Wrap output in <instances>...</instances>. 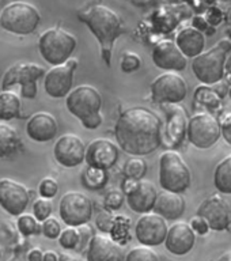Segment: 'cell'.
<instances>
[{
    "mask_svg": "<svg viewBox=\"0 0 231 261\" xmlns=\"http://www.w3.org/2000/svg\"><path fill=\"white\" fill-rule=\"evenodd\" d=\"M157 197H158V192L155 189L154 184L147 179H140L136 189L126 195V203L132 211L144 215L148 214L151 210H154Z\"/></svg>",
    "mask_w": 231,
    "mask_h": 261,
    "instance_id": "obj_23",
    "label": "cell"
},
{
    "mask_svg": "<svg viewBox=\"0 0 231 261\" xmlns=\"http://www.w3.org/2000/svg\"><path fill=\"white\" fill-rule=\"evenodd\" d=\"M18 226L12 223L11 220L2 219L0 222V242L2 248H14V245L18 242Z\"/></svg>",
    "mask_w": 231,
    "mask_h": 261,
    "instance_id": "obj_30",
    "label": "cell"
},
{
    "mask_svg": "<svg viewBox=\"0 0 231 261\" xmlns=\"http://www.w3.org/2000/svg\"><path fill=\"white\" fill-rule=\"evenodd\" d=\"M59 191V185L53 178H44L40 182V187H38V192H40V195L45 199H52L55 197Z\"/></svg>",
    "mask_w": 231,
    "mask_h": 261,
    "instance_id": "obj_39",
    "label": "cell"
},
{
    "mask_svg": "<svg viewBox=\"0 0 231 261\" xmlns=\"http://www.w3.org/2000/svg\"><path fill=\"white\" fill-rule=\"evenodd\" d=\"M222 136V122L210 113H197L189 118L188 142L196 148L207 150L215 146Z\"/></svg>",
    "mask_w": 231,
    "mask_h": 261,
    "instance_id": "obj_9",
    "label": "cell"
},
{
    "mask_svg": "<svg viewBox=\"0 0 231 261\" xmlns=\"http://www.w3.org/2000/svg\"><path fill=\"white\" fill-rule=\"evenodd\" d=\"M85 143L79 136L73 134H65L55 144L53 154L57 163L64 167H76L86 161Z\"/></svg>",
    "mask_w": 231,
    "mask_h": 261,
    "instance_id": "obj_15",
    "label": "cell"
},
{
    "mask_svg": "<svg viewBox=\"0 0 231 261\" xmlns=\"http://www.w3.org/2000/svg\"><path fill=\"white\" fill-rule=\"evenodd\" d=\"M125 261H159V257L150 246L142 245L130 250L125 257Z\"/></svg>",
    "mask_w": 231,
    "mask_h": 261,
    "instance_id": "obj_33",
    "label": "cell"
},
{
    "mask_svg": "<svg viewBox=\"0 0 231 261\" xmlns=\"http://www.w3.org/2000/svg\"><path fill=\"white\" fill-rule=\"evenodd\" d=\"M169 227L166 219L158 214H144L138 220L135 236L144 246H158L166 241Z\"/></svg>",
    "mask_w": 231,
    "mask_h": 261,
    "instance_id": "obj_14",
    "label": "cell"
},
{
    "mask_svg": "<svg viewBox=\"0 0 231 261\" xmlns=\"http://www.w3.org/2000/svg\"><path fill=\"white\" fill-rule=\"evenodd\" d=\"M30 200V192L14 179H0V204L12 216H20Z\"/></svg>",
    "mask_w": 231,
    "mask_h": 261,
    "instance_id": "obj_16",
    "label": "cell"
},
{
    "mask_svg": "<svg viewBox=\"0 0 231 261\" xmlns=\"http://www.w3.org/2000/svg\"><path fill=\"white\" fill-rule=\"evenodd\" d=\"M41 22L40 11L26 2H14L3 8L0 26L16 36H29L37 30Z\"/></svg>",
    "mask_w": 231,
    "mask_h": 261,
    "instance_id": "obj_6",
    "label": "cell"
},
{
    "mask_svg": "<svg viewBox=\"0 0 231 261\" xmlns=\"http://www.w3.org/2000/svg\"><path fill=\"white\" fill-rule=\"evenodd\" d=\"M214 184L220 193L231 195V155L218 163L214 173Z\"/></svg>",
    "mask_w": 231,
    "mask_h": 261,
    "instance_id": "obj_28",
    "label": "cell"
},
{
    "mask_svg": "<svg viewBox=\"0 0 231 261\" xmlns=\"http://www.w3.org/2000/svg\"><path fill=\"white\" fill-rule=\"evenodd\" d=\"M61 220L69 227H79L87 224L93 216V203L82 192H67L59 204Z\"/></svg>",
    "mask_w": 231,
    "mask_h": 261,
    "instance_id": "obj_10",
    "label": "cell"
},
{
    "mask_svg": "<svg viewBox=\"0 0 231 261\" xmlns=\"http://www.w3.org/2000/svg\"><path fill=\"white\" fill-rule=\"evenodd\" d=\"M29 261H44V253L40 248L32 249L28 254Z\"/></svg>",
    "mask_w": 231,
    "mask_h": 261,
    "instance_id": "obj_44",
    "label": "cell"
},
{
    "mask_svg": "<svg viewBox=\"0 0 231 261\" xmlns=\"http://www.w3.org/2000/svg\"><path fill=\"white\" fill-rule=\"evenodd\" d=\"M46 72L40 64L34 63H16L6 71L2 81V91H7L12 86H20L22 98L33 99L37 95V81Z\"/></svg>",
    "mask_w": 231,
    "mask_h": 261,
    "instance_id": "obj_8",
    "label": "cell"
},
{
    "mask_svg": "<svg viewBox=\"0 0 231 261\" xmlns=\"http://www.w3.org/2000/svg\"><path fill=\"white\" fill-rule=\"evenodd\" d=\"M228 98H230V101H231V86H230V89H228Z\"/></svg>",
    "mask_w": 231,
    "mask_h": 261,
    "instance_id": "obj_50",
    "label": "cell"
},
{
    "mask_svg": "<svg viewBox=\"0 0 231 261\" xmlns=\"http://www.w3.org/2000/svg\"><path fill=\"white\" fill-rule=\"evenodd\" d=\"M87 261H124V252L113 238L94 236L87 248Z\"/></svg>",
    "mask_w": 231,
    "mask_h": 261,
    "instance_id": "obj_22",
    "label": "cell"
},
{
    "mask_svg": "<svg viewBox=\"0 0 231 261\" xmlns=\"http://www.w3.org/2000/svg\"><path fill=\"white\" fill-rule=\"evenodd\" d=\"M20 117V99L12 91H2L0 94V118L3 121Z\"/></svg>",
    "mask_w": 231,
    "mask_h": 261,
    "instance_id": "obj_27",
    "label": "cell"
},
{
    "mask_svg": "<svg viewBox=\"0 0 231 261\" xmlns=\"http://www.w3.org/2000/svg\"><path fill=\"white\" fill-rule=\"evenodd\" d=\"M175 44L188 59H195L204 52L206 37L199 29L185 28L175 37Z\"/></svg>",
    "mask_w": 231,
    "mask_h": 261,
    "instance_id": "obj_25",
    "label": "cell"
},
{
    "mask_svg": "<svg viewBox=\"0 0 231 261\" xmlns=\"http://www.w3.org/2000/svg\"><path fill=\"white\" fill-rule=\"evenodd\" d=\"M222 136L231 146V113L222 120Z\"/></svg>",
    "mask_w": 231,
    "mask_h": 261,
    "instance_id": "obj_43",
    "label": "cell"
},
{
    "mask_svg": "<svg viewBox=\"0 0 231 261\" xmlns=\"http://www.w3.org/2000/svg\"><path fill=\"white\" fill-rule=\"evenodd\" d=\"M59 242H60V246L64 249H75L76 250L78 245L81 242V234H79V230L78 228L69 227L65 228L64 231L61 232V236L59 237Z\"/></svg>",
    "mask_w": 231,
    "mask_h": 261,
    "instance_id": "obj_34",
    "label": "cell"
},
{
    "mask_svg": "<svg viewBox=\"0 0 231 261\" xmlns=\"http://www.w3.org/2000/svg\"><path fill=\"white\" fill-rule=\"evenodd\" d=\"M147 173V163L146 161H143L140 156H135L131 158L130 161H126L125 166H124V174L128 178L134 179H142L144 174Z\"/></svg>",
    "mask_w": 231,
    "mask_h": 261,
    "instance_id": "obj_31",
    "label": "cell"
},
{
    "mask_svg": "<svg viewBox=\"0 0 231 261\" xmlns=\"http://www.w3.org/2000/svg\"><path fill=\"white\" fill-rule=\"evenodd\" d=\"M163 109L166 112L167 117L166 129H165L163 139L166 140L169 146H178L185 138V135H188L189 121L187 118V113L177 103H166V105H163Z\"/></svg>",
    "mask_w": 231,
    "mask_h": 261,
    "instance_id": "obj_19",
    "label": "cell"
},
{
    "mask_svg": "<svg viewBox=\"0 0 231 261\" xmlns=\"http://www.w3.org/2000/svg\"><path fill=\"white\" fill-rule=\"evenodd\" d=\"M106 181H108L106 170L97 169V167L87 166L82 174V182L89 189H101L105 187Z\"/></svg>",
    "mask_w": 231,
    "mask_h": 261,
    "instance_id": "obj_29",
    "label": "cell"
},
{
    "mask_svg": "<svg viewBox=\"0 0 231 261\" xmlns=\"http://www.w3.org/2000/svg\"><path fill=\"white\" fill-rule=\"evenodd\" d=\"M231 52V41L220 40L215 46L203 52L192 61V71L201 83L214 86L223 81L226 61Z\"/></svg>",
    "mask_w": 231,
    "mask_h": 261,
    "instance_id": "obj_4",
    "label": "cell"
},
{
    "mask_svg": "<svg viewBox=\"0 0 231 261\" xmlns=\"http://www.w3.org/2000/svg\"><path fill=\"white\" fill-rule=\"evenodd\" d=\"M187 204L181 193L162 191L158 193L154 205V212L166 220H175L183 216Z\"/></svg>",
    "mask_w": 231,
    "mask_h": 261,
    "instance_id": "obj_24",
    "label": "cell"
},
{
    "mask_svg": "<svg viewBox=\"0 0 231 261\" xmlns=\"http://www.w3.org/2000/svg\"><path fill=\"white\" fill-rule=\"evenodd\" d=\"M76 68L78 60L75 59H69L65 64L52 67L44 77L45 93L52 98L68 97L72 91L73 72Z\"/></svg>",
    "mask_w": 231,
    "mask_h": 261,
    "instance_id": "obj_12",
    "label": "cell"
},
{
    "mask_svg": "<svg viewBox=\"0 0 231 261\" xmlns=\"http://www.w3.org/2000/svg\"><path fill=\"white\" fill-rule=\"evenodd\" d=\"M192 175L181 155L166 151L159 158V184L163 191L184 193L191 187Z\"/></svg>",
    "mask_w": 231,
    "mask_h": 261,
    "instance_id": "obj_7",
    "label": "cell"
},
{
    "mask_svg": "<svg viewBox=\"0 0 231 261\" xmlns=\"http://www.w3.org/2000/svg\"><path fill=\"white\" fill-rule=\"evenodd\" d=\"M118 156H120L118 146L108 139H95L87 146L86 151L87 166L97 167L102 170H108L113 167L117 163Z\"/></svg>",
    "mask_w": 231,
    "mask_h": 261,
    "instance_id": "obj_18",
    "label": "cell"
},
{
    "mask_svg": "<svg viewBox=\"0 0 231 261\" xmlns=\"http://www.w3.org/2000/svg\"><path fill=\"white\" fill-rule=\"evenodd\" d=\"M59 261H83L82 258L79 257H75V256H71V254H61Z\"/></svg>",
    "mask_w": 231,
    "mask_h": 261,
    "instance_id": "obj_46",
    "label": "cell"
},
{
    "mask_svg": "<svg viewBox=\"0 0 231 261\" xmlns=\"http://www.w3.org/2000/svg\"><path fill=\"white\" fill-rule=\"evenodd\" d=\"M60 256H57L55 252L44 253V261H59Z\"/></svg>",
    "mask_w": 231,
    "mask_h": 261,
    "instance_id": "obj_45",
    "label": "cell"
},
{
    "mask_svg": "<svg viewBox=\"0 0 231 261\" xmlns=\"http://www.w3.org/2000/svg\"><path fill=\"white\" fill-rule=\"evenodd\" d=\"M114 135L126 154L146 156L162 146V120L147 108H132L118 117Z\"/></svg>",
    "mask_w": 231,
    "mask_h": 261,
    "instance_id": "obj_1",
    "label": "cell"
},
{
    "mask_svg": "<svg viewBox=\"0 0 231 261\" xmlns=\"http://www.w3.org/2000/svg\"><path fill=\"white\" fill-rule=\"evenodd\" d=\"M8 261H29V258H26L23 254H15V256L11 257Z\"/></svg>",
    "mask_w": 231,
    "mask_h": 261,
    "instance_id": "obj_49",
    "label": "cell"
},
{
    "mask_svg": "<svg viewBox=\"0 0 231 261\" xmlns=\"http://www.w3.org/2000/svg\"><path fill=\"white\" fill-rule=\"evenodd\" d=\"M216 261H231V250L223 253V254H222V256H220Z\"/></svg>",
    "mask_w": 231,
    "mask_h": 261,
    "instance_id": "obj_47",
    "label": "cell"
},
{
    "mask_svg": "<svg viewBox=\"0 0 231 261\" xmlns=\"http://www.w3.org/2000/svg\"><path fill=\"white\" fill-rule=\"evenodd\" d=\"M195 230L191 224L185 222H177L169 228L166 241V249L175 256H184L191 252L196 244Z\"/></svg>",
    "mask_w": 231,
    "mask_h": 261,
    "instance_id": "obj_20",
    "label": "cell"
},
{
    "mask_svg": "<svg viewBox=\"0 0 231 261\" xmlns=\"http://www.w3.org/2000/svg\"><path fill=\"white\" fill-rule=\"evenodd\" d=\"M22 147L20 139L15 128L6 122H0V154L2 156L15 154Z\"/></svg>",
    "mask_w": 231,
    "mask_h": 261,
    "instance_id": "obj_26",
    "label": "cell"
},
{
    "mask_svg": "<svg viewBox=\"0 0 231 261\" xmlns=\"http://www.w3.org/2000/svg\"><path fill=\"white\" fill-rule=\"evenodd\" d=\"M42 232L46 238H50V240H55L57 237L61 236V226L59 223V220L55 219V218H48L46 220L42 222Z\"/></svg>",
    "mask_w": 231,
    "mask_h": 261,
    "instance_id": "obj_37",
    "label": "cell"
},
{
    "mask_svg": "<svg viewBox=\"0 0 231 261\" xmlns=\"http://www.w3.org/2000/svg\"><path fill=\"white\" fill-rule=\"evenodd\" d=\"M191 226L192 228L197 232V234H200V236H206V234L211 230V227H210V224H208L207 220L204 219V218H201V216H197V215L191 220Z\"/></svg>",
    "mask_w": 231,
    "mask_h": 261,
    "instance_id": "obj_42",
    "label": "cell"
},
{
    "mask_svg": "<svg viewBox=\"0 0 231 261\" xmlns=\"http://www.w3.org/2000/svg\"><path fill=\"white\" fill-rule=\"evenodd\" d=\"M78 230H79V234H81V242L78 245L76 250L78 252H83L86 248H89L90 242H91V240H93V237L95 234H94V228L89 223L79 226Z\"/></svg>",
    "mask_w": 231,
    "mask_h": 261,
    "instance_id": "obj_40",
    "label": "cell"
},
{
    "mask_svg": "<svg viewBox=\"0 0 231 261\" xmlns=\"http://www.w3.org/2000/svg\"><path fill=\"white\" fill-rule=\"evenodd\" d=\"M226 73H227V76H230L231 79V53L228 55L227 61H226Z\"/></svg>",
    "mask_w": 231,
    "mask_h": 261,
    "instance_id": "obj_48",
    "label": "cell"
},
{
    "mask_svg": "<svg viewBox=\"0 0 231 261\" xmlns=\"http://www.w3.org/2000/svg\"><path fill=\"white\" fill-rule=\"evenodd\" d=\"M65 105L69 113L79 118L87 129H97L102 124V98L93 86H78L68 94Z\"/></svg>",
    "mask_w": 231,
    "mask_h": 261,
    "instance_id": "obj_3",
    "label": "cell"
},
{
    "mask_svg": "<svg viewBox=\"0 0 231 261\" xmlns=\"http://www.w3.org/2000/svg\"><path fill=\"white\" fill-rule=\"evenodd\" d=\"M16 226H18V230L22 236L29 237L33 236V234H37L40 231V228H42V226H38L37 223L36 216L29 215V214H24V215H20L18 218V222H16Z\"/></svg>",
    "mask_w": 231,
    "mask_h": 261,
    "instance_id": "obj_32",
    "label": "cell"
},
{
    "mask_svg": "<svg viewBox=\"0 0 231 261\" xmlns=\"http://www.w3.org/2000/svg\"><path fill=\"white\" fill-rule=\"evenodd\" d=\"M57 130H59V126H57L56 118L48 112H38L33 114L26 124L28 136L38 143L53 140L56 138Z\"/></svg>",
    "mask_w": 231,
    "mask_h": 261,
    "instance_id": "obj_21",
    "label": "cell"
},
{
    "mask_svg": "<svg viewBox=\"0 0 231 261\" xmlns=\"http://www.w3.org/2000/svg\"><path fill=\"white\" fill-rule=\"evenodd\" d=\"M187 82L177 72H165L151 83V98L161 105L179 103L187 98Z\"/></svg>",
    "mask_w": 231,
    "mask_h": 261,
    "instance_id": "obj_11",
    "label": "cell"
},
{
    "mask_svg": "<svg viewBox=\"0 0 231 261\" xmlns=\"http://www.w3.org/2000/svg\"><path fill=\"white\" fill-rule=\"evenodd\" d=\"M124 203V192L113 189L105 197V207L109 210H118Z\"/></svg>",
    "mask_w": 231,
    "mask_h": 261,
    "instance_id": "obj_41",
    "label": "cell"
},
{
    "mask_svg": "<svg viewBox=\"0 0 231 261\" xmlns=\"http://www.w3.org/2000/svg\"><path fill=\"white\" fill-rule=\"evenodd\" d=\"M114 223H116V220L112 215H110V212L108 211H101L97 214V218H95V224H97V227L104 232H112L114 227Z\"/></svg>",
    "mask_w": 231,
    "mask_h": 261,
    "instance_id": "obj_38",
    "label": "cell"
},
{
    "mask_svg": "<svg viewBox=\"0 0 231 261\" xmlns=\"http://www.w3.org/2000/svg\"><path fill=\"white\" fill-rule=\"evenodd\" d=\"M50 212H52V203L45 197L37 199L33 204V214L38 222H44V220L48 219Z\"/></svg>",
    "mask_w": 231,
    "mask_h": 261,
    "instance_id": "obj_35",
    "label": "cell"
},
{
    "mask_svg": "<svg viewBox=\"0 0 231 261\" xmlns=\"http://www.w3.org/2000/svg\"><path fill=\"white\" fill-rule=\"evenodd\" d=\"M140 65H142V60H140V57H139L136 53L125 52L122 55L121 69L124 72H134V71L140 68Z\"/></svg>",
    "mask_w": 231,
    "mask_h": 261,
    "instance_id": "obj_36",
    "label": "cell"
},
{
    "mask_svg": "<svg viewBox=\"0 0 231 261\" xmlns=\"http://www.w3.org/2000/svg\"><path fill=\"white\" fill-rule=\"evenodd\" d=\"M196 215L207 220L211 230L224 231L231 224V207L222 196L214 195L200 204Z\"/></svg>",
    "mask_w": 231,
    "mask_h": 261,
    "instance_id": "obj_13",
    "label": "cell"
},
{
    "mask_svg": "<svg viewBox=\"0 0 231 261\" xmlns=\"http://www.w3.org/2000/svg\"><path fill=\"white\" fill-rule=\"evenodd\" d=\"M76 37L60 28L49 29L38 40V50L48 64H65L76 49Z\"/></svg>",
    "mask_w": 231,
    "mask_h": 261,
    "instance_id": "obj_5",
    "label": "cell"
},
{
    "mask_svg": "<svg viewBox=\"0 0 231 261\" xmlns=\"http://www.w3.org/2000/svg\"><path fill=\"white\" fill-rule=\"evenodd\" d=\"M151 56L155 67L167 72L184 71L188 65V57L181 52L174 41L163 40L158 42L152 49Z\"/></svg>",
    "mask_w": 231,
    "mask_h": 261,
    "instance_id": "obj_17",
    "label": "cell"
},
{
    "mask_svg": "<svg viewBox=\"0 0 231 261\" xmlns=\"http://www.w3.org/2000/svg\"><path fill=\"white\" fill-rule=\"evenodd\" d=\"M79 19L87 24L101 45V55L108 67L112 64L114 41L125 33V26L120 16L106 6L97 4L87 11L79 12Z\"/></svg>",
    "mask_w": 231,
    "mask_h": 261,
    "instance_id": "obj_2",
    "label": "cell"
}]
</instances>
